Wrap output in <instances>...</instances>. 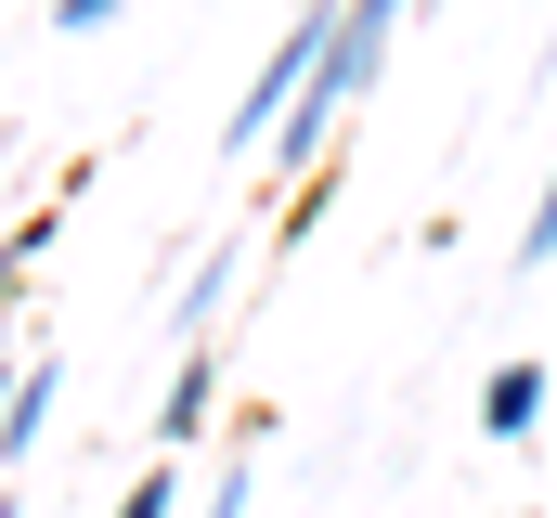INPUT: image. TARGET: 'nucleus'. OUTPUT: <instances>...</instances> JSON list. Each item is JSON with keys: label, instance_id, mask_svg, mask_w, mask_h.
<instances>
[{"label": "nucleus", "instance_id": "nucleus-2", "mask_svg": "<svg viewBox=\"0 0 557 518\" xmlns=\"http://www.w3.org/2000/svg\"><path fill=\"white\" fill-rule=\"evenodd\" d=\"M337 13H350V0H298V26L260 52V78H247V104H234V156H273V130H285V104H298V78H311V52L337 39Z\"/></svg>", "mask_w": 557, "mask_h": 518}, {"label": "nucleus", "instance_id": "nucleus-10", "mask_svg": "<svg viewBox=\"0 0 557 518\" xmlns=\"http://www.w3.org/2000/svg\"><path fill=\"white\" fill-rule=\"evenodd\" d=\"M117 13H131V0H52V26H65V39H91V26H117Z\"/></svg>", "mask_w": 557, "mask_h": 518}, {"label": "nucleus", "instance_id": "nucleus-1", "mask_svg": "<svg viewBox=\"0 0 557 518\" xmlns=\"http://www.w3.org/2000/svg\"><path fill=\"white\" fill-rule=\"evenodd\" d=\"M389 26H403V0H350V13H337V39L311 52V78H298V104H285V130H273V169H285V182H324V143H337V118L376 91Z\"/></svg>", "mask_w": 557, "mask_h": 518}, {"label": "nucleus", "instance_id": "nucleus-6", "mask_svg": "<svg viewBox=\"0 0 557 518\" xmlns=\"http://www.w3.org/2000/svg\"><path fill=\"white\" fill-rule=\"evenodd\" d=\"M52 221H65V195H52V208H26V221H13V247H0V337H13V298H26L39 247H52Z\"/></svg>", "mask_w": 557, "mask_h": 518}, {"label": "nucleus", "instance_id": "nucleus-3", "mask_svg": "<svg viewBox=\"0 0 557 518\" xmlns=\"http://www.w3.org/2000/svg\"><path fill=\"white\" fill-rule=\"evenodd\" d=\"M52 402H65V363H26V377H13V402H0V467H26V454H39Z\"/></svg>", "mask_w": 557, "mask_h": 518}, {"label": "nucleus", "instance_id": "nucleus-5", "mask_svg": "<svg viewBox=\"0 0 557 518\" xmlns=\"http://www.w3.org/2000/svg\"><path fill=\"white\" fill-rule=\"evenodd\" d=\"M480 428H493V441H532V428H545V363H493V388H480Z\"/></svg>", "mask_w": 557, "mask_h": 518}, {"label": "nucleus", "instance_id": "nucleus-13", "mask_svg": "<svg viewBox=\"0 0 557 518\" xmlns=\"http://www.w3.org/2000/svg\"><path fill=\"white\" fill-rule=\"evenodd\" d=\"M0 518H26V506H13V480H0Z\"/></svg>", "mask_w": 557, "mask_h": 518}, {"label": "nucleus", "instance_id": "nucleus-7", "mask_svg": "<svg viewBox=\"0 0 557 518\" xmlns=\"http://www.w3.org/2000/svg\"><path fill=\"white\" fill-rule=\"evenodd\" d=\"M221 298H234V247L208 259V272H195V285H182V324H195V337H208V324H221Z\"/></svg>", "mask_w": 557, "mask_h": 518}, {"label": "nucleus", "instance_id": "nucleus-8", "mask_svg": "<svg viewBox=\"0 0 557 518\" xmlns=\"http://www.w3.org/2000/svg\"><path fill=\"white\" fill-rule=\"evenodd\" d=\"M117 518H182V467H143V480H131V506H117Z\"/></svg>", "mask_w": 557, "mask_h": 518}, {"label": "nucleus", "instance_id": "nucleus-11", "mask_svg": "<svg viewBox=\"0 0 557 518\" xmlns=\"http://www.w3.org/2000/svg\"><path fill=\"white\" fill-rule=\"evenodd\" d=\"M195 518H247V467H221V493H208Z\"/></svg>", "mask_w": 557, "mask_h": 518}, {"label": "nucleus", "instance_id": "nucleus-4", "mask_svg": "<svg viewBox=\"0 0 557 518\" xmlns=\"http://www.w3.org/2000/svg\"><path fill=\"white\" fill-rule=\"evenodd\" d=\"M208 402H221V350L195 337V350H182V377H169V402H156V441H195V428H208Z\"/></svg>", "mask_w": 557, "mask_h": 518}, {"label": "nucleus", "instance_id": "nucleus-9", "mask_svg": "<svg viewBox=\"0 0 557 518\" xmlns=\"http://www.w3.org/2000/svg\"><path fill=\"white\" fill-rule=\"evenodd\" d=\"M519 259H557V169H545V195H532V234H519Z\"/></svg>", "mask_w": 557, "mask_h": 518}, {"label": "nucleus", "instance_id": "nucleus-12", "mask_svg": "<svg viewBox=\"0 0 557 518\" xmlns=\"http://www.w3.org/2000/svg\"><path fill=\"white\" fill-rule=\"evenodd\" d=\"M0 402H13V337H0Z\"/></svg>", "mask_w": 557, "mask_h": 518}]
</instances>
